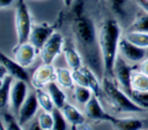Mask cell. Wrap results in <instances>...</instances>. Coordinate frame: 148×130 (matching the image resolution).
I'll return each mask as SVG.
<instances>
[{
    "label": "cell",
    "mask_w": 148,
    "mask_h": 130,
    "mask_svg": "<svg viewBox=\"0 0 148 130\" xmlns=\"http://www.w3.org/2000/svg\"><path fill=\"white\" fill-rule=\"evenodd\" d=\"M121 29L117 20L106 18L98 28V45L104 76H112L116 60L119 55Z\"/></svg>",
    "instance_id": "1"
},
{
    "label": "cell",
    "mask_w": 148,
    "mask_h": 130,
    "mask_svg": "<svg viewBox=\"0 0 148 130\" xmlns=\"http://www.w3.org/2000/svg\"><path fill=\"white\" fill-rule=\"evenodd\" d=\"M53 32H54L53 28L49 24H35L32 25L28 41H30L38 51H40Z\"/></svg>",
    "instance_id": "12"
},
{
    "label": "cell",
    "mask_w": 148,
    "mask_h": 130,
    "mask_svg": "<svg viewBox=\"0 0 148 130\" xmlns=\"http://www.w3.org/2000/svg\"><path fill=\"white\" fill-rule=\"evenodd\" d=\"M52 115H53V129L52 130H67L68 121L64 116L61 109L56 107L52 112Z\"/></svg>",
    "instance_id": "27"
},
{
    "label": "cell",
    "mask_w": 148,
    "mask_h": 130,
    "mask_svg": "<svg viewBox=\"0 0 148 130\" xmlns=\"http://www.w3.org/2000/svg\"><path fill=\"white\" fill-rule=\"evenodd\" d=\"M14 22H15L17 44L28 41L32 29V23H31V15L29 8L27 7L24 0H17L16 2Z\"/></svg>",
    "instance_id": "4"
},
{
    "label": "cell",
    "mask_w": 148,
    "mask_h": 130,
    "mask_svg": "<svg viewBox=\"0 0 148 130\" xmlns=\"http://www.w3.org/2000/svg\"><path fill=\"white\" fill-rule=\"evenodd\" d=\"M62 54H64L66 63L71 70H77V69H81L83 67L82 56L74 47H71V46L64 47Z\"/></svg>",
    "instance_id": "17"
},
{
    "label": "cell",
    "mask_w": 148,
    "mask_h": 130,
    "mask_svg": "<svg viewBox=\"0 0 148 130\" xmlns=\"http://www.w3.org/2000/svg\"><path fill=\"white\" fill-rule=\"evenodd\" d=\"M72 74H73V79H74L75 85H80V86H86V87H89L87 76H86V74L83 72V70H82V69L72 70Z\"/></svg>",
    "instance_id": "31"
},
{
    "label": "cell",
    "mask_w": 148,
    "mask_h": 130,
    "mask_svg": "<svg viewBox=\"0 0 148 130\" xmlns=\"http://www.w3.org/2000/svg\"><path fill=\"white\" fill-rule=\"evenodd\" d=\"M131 98L132 100L139 105L140 107H142L143 109L148 108V92H140V91H132L131 92Z\"/></svg>",
    "instance_id": "30"
},
{
    "label": "cell",
    "mask_w": 148,
    "mask_h": 130,
    "mask_svg": "<svg viewBox=\"0 0 148 130\" xmlns=\"http://www.w3.org/2000/svg\"><path fill=\"white\" fill-rule=\"evenodd\" d=\"M2 125L6 130H23L22 124L10 114H3L2 115Z\"/></svg>",
    "instance_id": "29"
},
{
    "label": "cell",
    "mask_w": 148,
    "mask_h": 130,
    "mask_svg": "<svg viewBox=\"0 0 148 130\" xmlns=\"http://www.w3.org/2000/svg\"><path fill=\"white\" fill-rule=\"evenodd\" d=\"M72 90H73V95H74L75 101L81 106H84L94 94L92 91L89 87H86V86L74 85V87Z\"/></svg>",
    "instance_id": "25"
},
{
    "label": "cell",
    "mask_w": 148,
    "mask_h": 130,
    "mask_svg": "<svg viewBox=\"0 0 148 130\" xmlns=\"http://www.w3.org/2000/svg\"><path fill=\"white\" fill-rule=\"evenodd\" d=\"M128 31L148 32V14L145 12L138 14L132 24L128 26Z\"/></svg>",
    "instance_id": "26"
},
{
    "label": "cell",
    "mask_w": 148,
    "mask_h": 130,
    "mask_svg": "<svg viewBox=\"0 0 148 130\" xmlns=\"http://www.w3.org/2000/svg\"><path fill=\"white\" fill-rule=\"evenodd\" d=\"M56 81V68L49 63H43L34 71L30 82L35 89L46 87L47 84Z\"/></svg>",
    "instance_id": "8"
},
{
    "label": "cell",
    "mask_w": 148,
    "mask_h": 130,
    "mask_svg": "<svg viewBox=\"0 0 148 130\" xmlns=\"http://www.w3.org/2000/svg\"><path fill=\"white\" fill-rule=\"evenodd\" d=\"M64 51V37L60 32H53L52 36L44 44L42 49L39 51L40 59L43 63L51 64L56 58Z\"/></svg>",
    "instance_id": "6"
},
{
    "label": "cell",
    "mask_w": 148,
    "mask_h": 130,
    "mask_svg": "<svg viewBox=\"0 0 148 130\" xmlns=\"http://www.w3.org/2000/svg\"><path fill=\"white\" fill-rule=\"evenodd\" d=\"M81 69L83 70V72H84L86 76H87L88 84H89V89L92 91V93H94L95 95L99 97L101 90H102V82H99V79L97 78V76H96V74L94 72V70L90 69L89 67L83 66Z\"/></svg>",
    "instance_id": "23"
},
{
    "label": "cell",
    "mask_w": 148,
    "mask_h": 130,
    "mask_svg": "<svg viewBox=\"0 0 148 130\" xmlns=\"http://www.w3.org/2000/svg\"><path fill=\"white\" fill-rule=\"evenodd\" d=\"M125 39L131 41L132 44L142 47L148 48V32H140V31H127L124 36Z\"/></svg>",
    "instance_id": "22"
},
{
    "label": "cell",
    "mask_w": 148,
    "mask_h": 130,
    "mask_svg": "<svg viewBox=\"0 0 148 130\" xmlns=\"http://www.w3.org/2000/svg\"><path fill=\"white\" fill-rule=\"evenodd\" d=\"M13 53H14V60L18 62L21 66L27 68L34 63L38 49L30 41H25L22 44H17Z\"/></svg>",
    "instance_id": "10"
},
{
    "label": "cell",
    "mask_w": 148,
    "mask_h": 130,
    "mask_svg": "<svg viewBox=\"0 0 148 130\" xmlns=\"http://www.w3.org/2000/svg\"><path fill=\"white\" fill-rule=\"evenodd\" d=\"M136 5L142 9V12L148 14V0H134Z\"/></svg>",
    "instance_id": "34"
},
{
    "label": "cell",
    "mask_w": 148,
    "mask_h": 130,
    "mask_svg": "<svg viewBox=\"0 0 148 130\" xmlns=\"http://www.w3.org/2000/svg\"><path fill=\"white\" fill-rule=\"evenodd\" d=\"M60 109H61L64 116L66 117V120L68 121V123L71 125H77L79 127V125L84 123V120H86L84 115L74 105H72L69 102H66L62 106V108H60Z\"/></svg>",
    "instance_id": "16"
},
{
    "label": "cell",
    "mask_w": 148,
    "mask_h": 130,
    "mask_svg": "<svg viewBox=\"0 0 148 130\" xmlns=\"http://www.w3.org/2000/svg\"><path fill=\"white\" fill-rule=\"evenodd\" d=\"M72 29L75 40L77 45L83 49V52H86L87 54H91V51H94L95 48L99 49L98 31H96L92 20L83 15L80 9L75 13Z\"/></svg>",
    "instance_id": "2"
},
{
    "label": "cell",
    "mask_w": 148,
    "mask_h": 130,
    "mask_svg": "<svg viewBox=\"0 0 148 130\" xmlns=\"http://www.w3.org/2000/svg\"><path fill=\"white\" fill-rule=\"evenodd\" d=\"M84 108V114L87 117H89L90 120L94 121H108L111 122L113 116L109 115L102 107L101 101L98 99L97 95L92 94V97L89 99V101L83 106Z\"/></svg>",
    "instance_id": "11"
},
{
    "label": "cell",
    "mask_w": 148,
    "mask_h": 130,
    "mask_svg": "<svg viewBox=\"0 0 148 130\" xmlns=\"http://www.w3.org/2000/svg\"><path fill=\"white\" fill-rule=\"evenodd\" d=\"M132 67L131 64L124 60L120 55H118L114 67H113V72H112V77L114 79V82L117 83V85L123 89L125 92H127L128 94H131L132 89H131V76H132Z\"/></svg>",
    "instance_id": "5"
},
{
    "label": "cell",
    "mask_w": 148,
    "mask_h": 130,
    "mask_svg": "<svg viewBox=\"0 0 148 130\" xmlns=\"http://www.w3.org/2000/svg\"><path fill=\"white\" fill-rule=\"evenodd\" d=\"M62 2H64V5H65L66 7H71V6L73 5L74 0H62Z\"/></svg>",
    "instance_id": "37"
},
{
    "label": "cell",
    "mask_w": 148,
    "mask_h": 130,
    "mask_svg": "<svg viewBox=\"0 0 148 130\" xmlns=\"http://www.w3.org/2000/svg\"><path fill=\"white\" fill-rule=\"evenodd\" d=\"M37 121L43 130H52L53 129V115L50 112L40 110L37 113Z\"/></svg>",
    "instance_id": "28"
},
{
    "label": "cell",
    "mask_w": 148,
    "mask_h": 130,
    "mask_svg": "<svg viewBox=\"0 0 148 130\" xmlns=\"http://www.w3.org/2000/svg\"><path fill=\"white\" fill-rule=\"evenodd\" d=\"M36 95H37V100H38L40 109L52 113L53 109L56 108V105H54L51 95L49 94V92L44 91L43 89H36Z\"/></svg>",
    "instance_id": "24"
},
{
    "label": "cell",
    "mask_w": 148,
    "mask_h": 130,
    "mask_svg": "<svg viewBox=\"0 0 148 130\" xmlns=\"http://www.w3.org/2000/svg\"><path fill=\"white\" fill-rule=\"evenodd\" d=\"M69 130H77V125H71Z\"/></svg>",
    "instance_id": "38"
},
{
    "label": "cell",
    "mask_w": 148,
    "mask_h": 130,
    "mask_svg": "<svg viewBox=\"0 0 148 130\" xmlns=\"http://www.w3.org/2000/svg\"><path fill=\"white\" fill-rule=\"evenodd\" d=\"M39 108L40 107H39V104H38V100H37L36 91L35 92H30L28 94L27 99L24 100V102L22 104L18 113H17V121L22 125L29 123L30 121L34 120V117L38 113Z\"/></svg>",
    "instance_id": "9"
},
{
    "label": "cell",
    "mask_w": 148,
    "mask_h": 130,
    "mask_svg": "<svg viewBox=\"0 0 148 130\" xmlns=\"http://www.w3.org/2000/svg\"><path fill=\"white\" fill-rule=\"evenodd\" d=\"M0 130H6V129H5V127H3V125H1V128H0Z\"/></svg>",
    "instance_id": "39"
},
{
    "label": "cell",
    "mask_w": 148,
    "mask_h": 130,
    "mask_svg": "<svg viewBox=\"0 0 148 130\" xmlns=\"http://www.w3.org/2000/svg\"><path fill=\"white\" fill-rule=\"evenodd\" d=\"M15 0H0V8L1 9H5V8H8L9 6L13 5Z\"/></svg>",
    "instance_id": "36"
},
{
    "label": "cell",
    "mask_w": 148,
    "mask_h": 130,
    "mask_svg": "<svg viewBox=\"0 0 148 130\" xmlns=\"http://www.w3.org/2000/svg\"><path fill=\"white\" fill-rule=\"evenodd\" d=\"M14 79L15 78L10 75H7L1 79V84H0V107L1 108H3L7 104H9L10 91H12Z\"/></svg>",
    "instance_id": "21"
},
{
    "label": "cell",
    "mask_w": 148,
    "mask_h": 130,
    "mask_svg": "<svg viewBox=\"0 0 148 130\" xmlns=\"http://www.w3.org/2000/svg\"><path fill=\"white\" fill-rule=\"evenodd\" d=\"M131 89L132 91L148 92V75L139 69H133L131 76Z\"/></svg>",
    "instance_id": "19"
},
{
    "label": "cell",
    "mask_w": 148,
    "mask_h": 130,
    "mask_svg": "<svg viewBox=\"0 0 148 130\" xmlns=\"http://www.w3.org/2000/svg\"><path fill=\"white\" fill-rule=\"evenodd\" d=\"M138 69L142 72H145L146 75H148V58H146L145 60H142L140 63H139V67Z\"/></svg>",
    "instance_id": "33"
},
{
    "label": "cell",
    "mask_w": 148,
    "mask_h": 130,
    "mask_svg": "<svg viewBox=\"0 0 148 130\" xmlns=\"http://www.w3.org/2000/svg\"><path fill=\"white\" fill-rule=\"evenodd\" d=\"M28 86H27V82L24 81H20V79H15L12 86V91H10V98H9V104L13 108L14 112L18 113L22 104L24 102V100L28 97Z\"/></svg>",
    "instance_id": "13"
},
{
    "label": "cell",
    "mask_w": 148,
    "mask_h": 130,
    "mask_svg": "<svg viewBox=\"0 0 148 130\" xmlns=\"http://www.w3.org/2000/svg\"><path fill=\"white\" fill-rule=\"evenodd\" d=\"M56 82L62 89H73L75 85L69 68H56Z\"/></svg>",
    "instance_id": "20"
},
{
    "label": "cell",
    "mask_w": 148,
    "mask_h": 130,
    "mask_svg": "<svg viewBox=\"0 0 148 130\" xmlns=\"http://www.w3.org/2000/svg\"><path fill=\"white\" fill-rule=\"evenodd\" d=\"M1 66H3L5 69L7 70V74L13 76L15 79H20L24 82L30 81V77L28 75V71L25 70V67L21 66L14 59H10L3 53H1Z\"/></svg>",
    "instance_id": "14"
},
{
    "label": "cell",
    "mask_w": 148,
    "mask_h": 130,
    "mask_svg": "<svg viewBox=\"0 0 148 130\" xmlns=\"http://www.w3.org/2000/svg\"><path fill=\"white\" fill-rule=\"evenodd\" d=\"M119 55L131 63H140L142 60L147 58V48L139 47L124 37H121L119 41Z\"/></svg>",
    "instance_id": "7"
},
{
    "label": "cell",
    "mask_w": 148,
    "mask_h": 130,
    "mask_svg": "<svg viewBox=\"0 0 148 130\" xmlns=\"http://www.w3.org/2000/svg\"><path fill=\"white\" fill-rule=\"evenodd\" d=\"M110 123L116 130H141L143 127V122L134 117H113Z\"/></svg>",
    "instance_id": "15"
},
{
    "label": "cell",
    "mask_w": 148,
    "mask_h": 130,
    "mask_svg": "<svg viewBox=\"0 0 148 130\" xmlns=\"http://www.w3.org/2000/svg\"><path fill=\"white\" fill-rule=\"evenodd\" d=\"M105 1L110 6V8L116 14H119V15H121L124 13L125 6H126V2H127V0H105Z\"/></svg>",
    "instance_id": "32"
},
{
    "label": "cell",
    "mask_w": 148,
    "mask_h": 130,
    "mask_svg": "<svg viewBox=\"0 0 148 130\" xmlns=\"http://www.w3.org/2000/svg\"><path fill=\"white\" fill-rule=\"evenodd\" d=\"M28 130H43V128L39 125L37 118L36 120H32L29 122V127H28Z\"/></svg>",
    "instance_id": "35"
},
{
    "label": "cell",
    "mask_w": 148,
    "mask_h": 130,
    "mask_svg": "<svg viewBox=\"0 0 148 130\" xmlns=\"http://www.w3.org/2000/svg\"><path fill=\"white\" fill-rule=\"evenodd\" d=\"M46 91L49 92V94L51 95L56 107L58 108H62V106L67 102V97H66V93L62 91L64 89L54 81V82H51L50 84L46 85Z\"/></svg>",
    "instance_id": "18"
},
{
    "label": "cell",
    "mask_w": 148,
    "mask_h": 130,
    "mask_svg": "<svg viewBox=\"0 0 148 130\" xmlns=\"http://www.w3.org/2000/svg\"><path fill=\"white\" fill-rule=\"evenodd\" d=\"M102 91L104 92L109 104L118 113H141L145 109L136 105L131 95L120 89L114 81H111L109 76L102 78Z\"/></svg>",
    "instance_id": "3"
}]
</instances>
